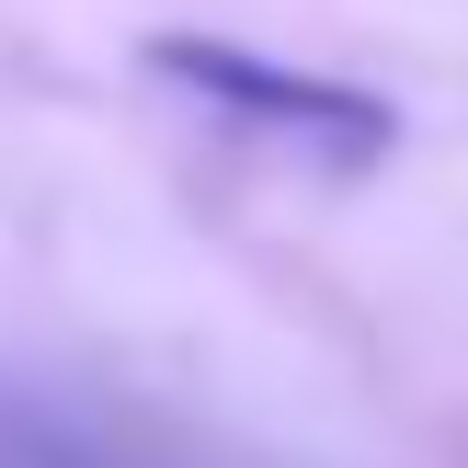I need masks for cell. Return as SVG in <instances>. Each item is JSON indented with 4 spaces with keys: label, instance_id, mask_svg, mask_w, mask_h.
Here are the masks:
<instances>
[{
    "label": "cell",
    "instance_id": "obj_1",
    "mask_svg": "<svg viewBox=\"0 0 468 468\" xmlns=\"http://www.w3.org/2000/svg\"><path fill=\"white\" fill-rule=\"evenodd\" d=\"M149 69H160V80H183V91H206L218 114H251V126L320 137V149H343V160H378L388 137H400L378 91L309 80V69L263 58V46H218V35H160V46H149Z\"/></svg>",
    "mask_w": 468,
    "mask_h": 468
}]
</instances>
